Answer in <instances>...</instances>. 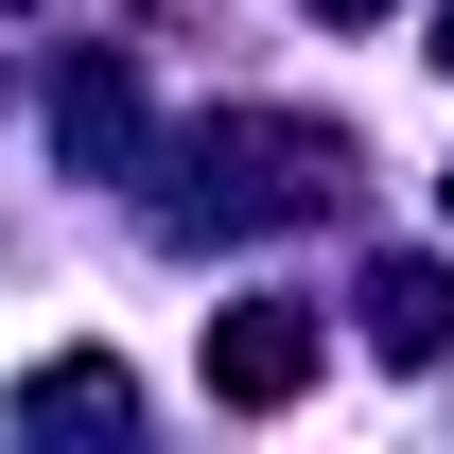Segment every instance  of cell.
<instances>
[{"label":"cell","mask_w":454,"mask_h":454,"mask_svg":"<svg viewBox=\"0 0 454 454\" xmlns=\"http://www.w3.org/2000/svg\"><path fill=\"white\" fill-rule=\"evenodd\" d=\"M333 175H349L333 122H210V140H192V210L280 227V210H333Z\"/></svg>","instance_id":"obj_1"},{"label":"cell","mask_w":454,"mask_h":454,"mask_svg":"<svg viewBox=\"0 0 454 454\" xmlns=\"http://www.w3.org/2000/svg\"><path fill=\"white\" fill-rule=\"evenodd\" d=\"M437 192H454V175H437Z\"/></svg>","instance_id":"obj_7"},{"label":"cell","mask_w":454,"mask_h":454,"mask_svg":"<svg viewBox=\"0 0 454 454\" xmlns=\"http://www.w3.org/2000/svg\"><path fill=\"white\" fill-rule=\"evenodd\" d=\"M437 70H454V0H437Z\"/></svg>","instance_id":"obj_6"},{"label":"cell","mask_w":454,"mask_h":454,"mask_svg":"<svg viewBox=\"0 0 454 454\" xmlns=\"http://www.w3.org/2000/svg\"><path fill=\"white\" fill-rule=\"evenodd\" d=\"M18 419H35V437H106V419H122V367H106V349H53V367L18 385Z\"/></svg>","instance_id":"obj_4"},{"label":"cell","mask_w":454,"mask_h":454,"mask_svg":"<svg viewBox=\"0 0 454 454\" xmlns=\"http://www.w3.org/2000/svg\"><path fill=\"white\" fill-rule=\"evenodd\" d=\"M367 349H385V367H437L454 349V280L437 262H385V280H367Z\"/></svg>","instance_id":"obj_3"},{"label":"cell","mask_w":454,"mask_h":454,"mask_svg":"<svg viewBox=\"0 0 454 454\" xmlns=\"http://www.w3.org/2000/svg\"><path fill=\"white\" fill-rule=\"evenodd\" d=\"M297 385H315V315H297V297L210 315V402H297Z\"/></svg>","instance_id":"obj_2"},{"label":"cell","mask_w":454,"mask_h":454,"mask_svg":"<svg viewBox=\"0 0 454 454\" xmlns=\"http://www.w3.org/2000/svg\"><path fill=\"white\" fill-rule=\"evenodd\" d=\"M315 18H385V0H315Z\"/></svg>","instance_id":"obj_5"}]
</instances>
